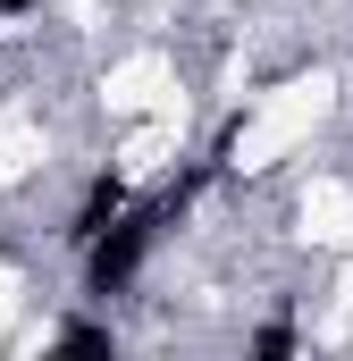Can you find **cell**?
Returning <instances> with one entry per match:
<instances>
[{"label": "cell", "instance_id": "277c9868", "mask_svg": "<svg viewBox=\"0 0 353 361\" xmlns=\"http://www.w3.org/2000/svg\"><path fill=\"white\" fill-rule=\"evenodd\" d=\"M34 8H42V0H0V42H8V25H17V17H34Z\"/></svg>", "mask_w": 353, "mask_h": 361}, {"label": "cell", "instance_id": "7a4b0ae2", "mask_svg": "<svg viewBox=\"0 0 353 361\" xmlns=\"http://www.w3.org/2000/svg\"><path fill=\"white\" fill-rule=\"evenodd\" d=\"M244 353H261V361H286V353H303V328H294L286 311H269V319H253V328H244Z\"/></svg>", "mask_w": 353, "mask_h": 361}, {"label": "cell", "instance_id": "6da1fadb", "mask_svg": "<svg viewBox=\"0 0 353 361\" xmlns=\"http://www.w3.org/2000/svg\"><path fill=\"white\" fill-rule=\"evenodd\" d=\"M126 202H135V177H126V169H92V177L76 185V202H68V219H59V244H68V252H85V244L118 219V210H126Z\"/></svg>", "mask_w": 353, "mask_h": 361}, {"label": "cell", "instance_id": "3957f363", "mask_svg": "<svg viewBox=\"0 0 353 361\" xmlns=\"http://www.w3.org/2000/svg\"><path fill=\"white\" fill-rule=\"evenodd\" d=\"M51 345H59V353H118V328H109V319H59Z\"/></svg>", "mask_w": 353, "mask_h": 361}]
</instances>
